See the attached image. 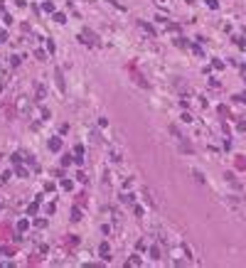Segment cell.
Returning <instances> with one entry per match:
<instances>
[{
	"mask_svg": "<svg viewBox=\"0 0 246 268\" xmlns=\"http://www.w3.org/2000/svg\"><path fill=\"white\" fill-rule=\"evenodd\" d=\"M15 172H17V175H20V177H27V175H30V172H27V170H25V168H20V165H17V170H15Z\"/></svg>",
	"mask_w": 246,
	"mask_h": 268,
	"instance_id": "cell-9",
	"label": "cell"
},
{
	"mask_svg": "<svg viewBox=\"0 0 246 268\" xmlns=\"http://www.w3.org/2000/svg\"><path fill=\"white\" fill-rule=\"evenodd\" d=\"M150 256L158 261V258H160V248H158V246H153V248H150Z\"/></svg>",
	"mask_w": 246,
	"mask_h": 268,
	"instance_id": "cell-7",
	"label": "cell"
},
{
	"mask_svg": "<svg viewBox=\"0 0 246 268\" xmlns=\"http://www.w3.org/2000/svg\"><path fill=\"white\" fill-rule=\"evenodd\" d=\"M141 27H143V30H145V32H150V34L155 32V30H153V27H150V25H148V22H141Z\"/></svg>",
	"mask_w": 246,
	"mask_h": 268,
	"instance_id": "cell-10",
	"label": "cell"
},
{
	"mask_svg": "<svg viewBox=\"0 0 246 268\" xmlns=\"http://www.w3.org/2000/svg\"><path fill=\"white\" fill-rule=\"evenodd\" d=\"M35 212H37V202H35V204H30V207H27V214H35Z\"/></svg>",
	"mask_w": 246,
	"mask_h": 268,
	"instance_id": "cell-13",
	"label": "cell"
},
{
	"mask_svg": "<svg viewBox=\"0 0 246 268\" xmlns=\"http://www.w3.org/2000/svg\"><path fill=\"white\" fill-rule=\"evenodd\" d=\"M12 253H15L12 246H2V256H12Z\"/></svg>",
	"mask_w": 246,
	"mask_h": 268,
	"instance_id": "cell-6",
	"label": "cell"
},
{
	"mask_svg": "<svg viewBox=\"0 0 246 268\" xmlns=\"http://www.w3.org/2000/svg\"><path fill=\"white\" fill-rule=\"evenodd\" d=\"M42 10H44V12H54V5H52V2H44Z\"/></svg>",
	"mask_w": 246,
	"mask_h": 268,
	"instance_id": "cell-8",
	"label": "cell"
},
{
	"mask_svg": "<svg viewBox=\"0 0 246 268\" xmlns=\"http://www.w3.org/2000/svg\"><path fill=\"white\" fill-rule=\"evenodd\" d=\"M81 42H86V44H96V34L91 32V30H81Z\"/></svg>",
	"mask_w": 246,
	"mask_h": 268,
	"instance_id": "cell-1",
	"label": "cell"
},
{
	"mask_svg": "<svg viewBox=\"0 0 246 268\" xmlns=\"http://www.w3.org/2000/svg\"><path fill=\"white\" fill-rule=\"evenodd\" d=\"M17 229H20V231H27V221H25V219H22V221H20V224H17Z\"/></svg>",
	"mask_w": 246,
	"mask_h": 268,
	"instance_id": "cell-11",
	"label": "cell"
},
{
	"mask_svg": "<svg viewBox=\"0 0 246 268\" xmlns=\"http://www.w3.org/2000/svg\"><path fill=\"white\" fill-rule=\"evenodd\" d=\"M71 219H74V221H79V219H81V209H79V207H74V209H71Z\"/></svg>",
	"mask_w": 246,
	"mask_h": 268,
	"instance_id": "cell-4",
	"label": "cell"
},
{
	"mask_svg": "<svg viewBox=\"0 0 246 268\" xmlns=\"http://www.w3.org/2000/svg\"><path fill=\"white\" fill-rule=\"evenodd\" d=\"M44 94H47V91H44V86H42V84H37V99H44Z\"/></svg>",
	"mask_w": 246,
	"mask_h": 268,
	"instance_id": "cell-5",
	"label": "cell"
},
{
	"mask_svg": "<svg viewBox=\"0 0 246 268\" xmlns=\"http://www.w3.org/2000/svg\"><path fill=\"white\" fill-rule=\"evenodd\" d=\"M10 234H12V231H10V226H0V239H2V241H7V239H10Z\"/></svg>",
	"mask_w": 246,
	"mask_h": 268,
	"instance_id": "cell-3",
	"label": "cell"
},
{
	"mask_svg": "<svg viewBox=\"0 0 246 268\" xmlns=\"http://www.w3.org/2000/svg\"><path fill=\"white\" fill-rule=\"evenodd\" d=\"M207 5H209L212 10H217V7H219V2H217V0H207Z\"/></svg>",
	"mask_w": 246,
	"mask_h": 268,
	"instance_id": "cell-12",
	"label": "cell"
},
{
	"mask_svg": "<svg viewBox=\"0 0 246 268\" xmlns=\"http://www.w3.org/2000/svg\"><path fill=\"white\" fill-rule=\"evenodd\" d=\"M49 150H54V153L62 150V140H59V138H52V140H49Z\"/></svg>",
	"mask_w": 246,
	"mask_h": 268,
	"instance_id": "cell-2",
	"label": "cell"
},
{
	"mask_svg": "<svg viewBox=\"0 0 246 268\" xmlns=\"http://www.w3.org/2000/svg\"><path fill=\"white\" fill-rule=\"evenodd\" d=\"M0 91H2V81H0Z\"/></svg>",
	"mask_w": 246,
	"mask_h": 268,
	"instance_id": "cell-14",
	"label": "cell"
}]
</instances>
